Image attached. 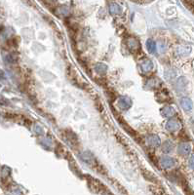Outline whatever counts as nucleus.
Segmentation results:
<instances>
[{"label":"nucleus","mask_w":194,"mask_h":195,"mask_svg":"<svg viewBox=\"0 0 194 195\" xmlns=\"http://www.w3.org/2000/svg\"><path fill=\"white\" fill-rule=\"evenodd\" d=\"M190 166H191V168H193V169H194V156H192L191 159H190Z\"/></svg>","instance_id":"nucleus-3"},{"label":"nucleus","mask_w":194,"mask_h":195,"mask_svg":"<svg viewBox=\"0 0 194 195\" xmlns=\"http://www.w3.org/2000/svg\"><path fill=\"white\" fill-rule=\"evenodd\" d=\"M181 105L184 107V109H191L192 103L188 99H184V100H181Z\"/></svg>","instance_id":"nucleus-1"},{"label":"nucleus","mask_w":194,"mask_h":195,"mask_svg":"<svg viewBox=\"0 0 194 195\" xmlns=\"http://www.w3.org/2000/svg\"><path fill=\"white\" fill-rule=\"evenodd\" d=\"M147 48L150 51L151 53H155V51H156V47H155V42H153L152 40H148L147 41Z\"/></svg>","instance_id":"nucleus-2"}]
</instances>
